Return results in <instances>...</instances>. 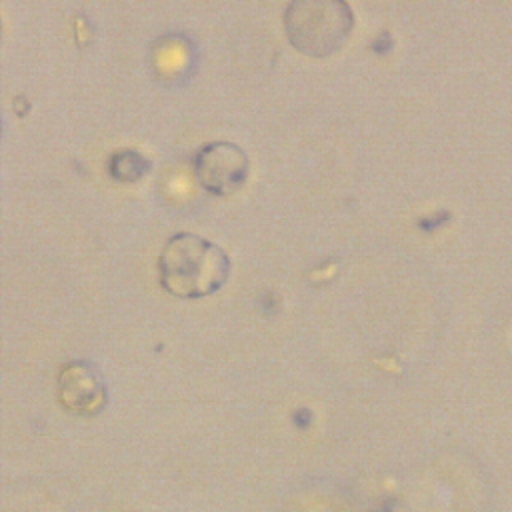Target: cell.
<instances>
[{
	"instance_id": "cell-1",
	"label": "cell",
	"mask_w": 512,
	"mask_h": 512,
	"mask_svg": "<svg viewBox=\"0 0 512 512\" xmlns=\"http://www.w3.org/2000/svg\"><path fill=\"white\" fill-rule=\"evenodd\" d=\"M158 276L164 290L176 298H204L226 284L230 258L218 244L178 232L160 250Z\"/></svg>"
},
{
	"instance_id": "cell-4",
	"label": "cell",
	"mask_w": 512,
	"mask_h": 512,
	"mask_svg": "<svg viewBox=\"0 0 512 512\" xmlns=\"http://www.w3.org/2000/svg\"><path fill=\"white\" fill-rule=\"evenodd\" d=\"M58 398L70 412L94 416L106 406L108 394L100 372L84 360H74L58 374Z\"/></svg>"
},
{
	"instance_id": "cell-6",
	"label": "cell",
	"mask_w": 512,
	"mask_h": 512,
	"mask_svg": "<svg viewBox=\"0 0 512 512\" xmlns=\"http://www.w3.org/2000/svg\"><path fill=\"white\" fill-rule=\"evenodd\" d=\"M148 168H150L148 158L138 150H130V148H122L114 152L108 160L110 176L124 184L138 182L148 172Z\"/></svg>"
},
{
	"instance_id": "cell-5",
	"label": "cell",
	"mask_w": 512,
	"mask_h": 512,
	"mask_svg": "<svg viewBox=\"0 0 512 512\" xmlns=\"http://www.w3.org/2000/svg\"><path fill=\"white\" fill-rule=\"evenodd\" d=\"M160 48H154V66L160 70V76L182 78L190 72V54L192 44L184 36H164L158 40Z\"/></svg>"
},
{
	"instance_id": "cell-2",
	"label": "cell",
	"mask_w": 512,
	"mask_h": 512,
	"mask_svg": "<svg viewBox=\"0 0 512 512\" xmlns=\"http://www.w3.org/2000/svg\"><path fill=\"white\" fill-rule=\"evenodd\" d=\"M354 28V12L342 0H296L284 10L288 42L302 54L322 58L340 50Z\"/></svg>"
},
{
	"instance_id": "cell-7",
	"label": "cell",
	"mask_w": 512,
	"mask_h": 512,
	"mask_svg": "<svg viewBox=\"0 0 512 512\" xmlns=\"http://www.w3.org/2000/svg\"><path fill=\"white\" fill-rule=\"evenodd\" d=\"M450 218H452V214H450L448 210H438L434 216L420 220V228H422V230H434V228L446 224Z\"/></svg>"
},
{
	"instance_id": "cell-3",
	"label": "cell",
	"mask_w": 512,
	"mask_h": 512,
	"mask_svg": "<svg viewBox=\"0 0 512 512\" xmlns=\"http://www.w3.org/2000/svg\"><path fill=\"white\" fill-rule=\"evenodd\" d=\"M248 170L246 152L228 140L208 142L194 154L196 180L214 196H228L240 190L248 178Z\"/></svg>"
}]
</instances>
